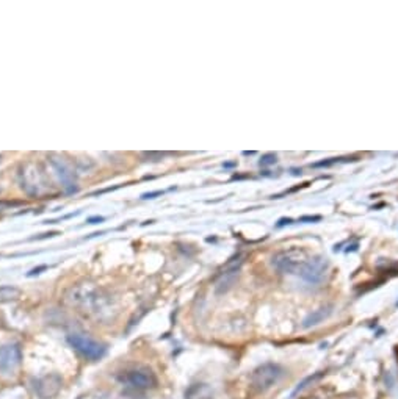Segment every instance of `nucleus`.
<instances>
[{
    "label": "nucleus",
    "instance_id": "f257e3e1",
    "mask_svg": "<svg viewBox=\"0 0 398 399\" xmlns=\"http://www.w3.org/2000/svg\"><path fill=\"white\" fill-rule=\"evenodd\" d=\"M65 300L82 317L92 319L97 324L113 323L120 315V305H118L116 298L93 282L85 281L73 285L66 291Z\"/></svg>",
    "mask_w": 398,
    "mask_h": 399
},
{
    "label": "nucleus",
    "instance_id": "f03ea898",
    "mask_svg": "<svg viewBox=\"0 0 398 399\" xmlns=\"http://www.w3.org/2000/svg\"><path fill=\"white\" fill-rule=\"evenodd\" d=\"M18 177L20 188L29 198H43L52 190L51 180H49L46 171L35 162H25L20 165Z\"/></svg>",
    "mask_w": 398,
    "mask_h": 399
},
{
    "label": "nucleus",
    "instance_id": "7ed1b4c3",
    "mask_svg": "<svg viewBox=\"0 0 398 399\" xmlns=\"http://www.w3.org/2000/svg\"><path fill=\"white\" fill-rule=\"evenodd\" d=\"M118 381L125 385L130 391H149L157 387V377L152 369L146 367H134L121 371L116 376Z\"/></svg>",
    "mask_w": 398,
    "mask_h": 399
},
{
    "label": "nucleus",
    "instance_id": "20e7f679",
    "mask_svg": "<svg viewBox=\"0 0 398 399\" xmlns=\"http://www.w3.org/2000/svg\"><path fill=\"white\" fill-rule=\"evenodd\" d=\"M309 255L307 252L303 249H287V251H281L271 258V265L275 268L282 272V274H297L299 276V272L304 268V265L309 260Z\"/></svg>",
    "mask_w": 398,
    "mask_h": 399
},
{
    "label": "nucleus",
    "instance_id": "39448f33",
    "mask_svg": "<svg viewBox=\"0 0 398 399\" xmlns=\"http://www.w3.org/2000/svg\"><path fill=\"white\" fill-rule=\"evenodd\" d=\"M24 353L19 343H5L0 346V377L10 379L18 374L23 367Z\"/></svg>",
    "mask_w": 398,
    "mask_h": 399
},
{
    "label": "nucleus",
    "instance_id": "423d86ee",
    "mask_svg": "<svg viewBox=\"0 0 398 399\" xmlns=\"http://www.w3.org/2000/svg\"><path fill=\"white\" fill-rule=\"evenodd\" d=\"M68 343L82 357H85L87 360H92V362L101 360L107 353V346L104 345V343L88 337V335L85 334H69Z\"/></svg>",
    "mask_w": 398,
    "mask_h": 399
},
{
    "label": "nucleus",
    "instance_id": "0eeeda50",
    "mask_svg": "<svg viewBox=\"0 0 398 399\" xmlns=\"http://www.w3.org/2000/svg\"><path fill=\"white\" fill-rule=\"evenodd\" d=\"M284 374V369L278 365V363H263L259 368H256L251 374V387H253L257 393H263V391L270 390L273 385H276Z\"/></svg>",
    "mask_w": 398,
    "mask_h": 399
},
{
    "label": "nucleus",
    "instance_id": "6e6552de",
    "mask_svg": "<svg viewBox=\"0 0 398 399\" xmlns=\"http://www.w3.org/2000/svg\"><path fill=\"white\" fill-rule=\"evenodd\" d=\"M49 163H51L52 170L57 174L60 184L66 194H74L79 191V185H77V174L73 170V166L65 158L60 156H51L49 157Z\"/></svg>",
    "mask_w": 398,
    "mask_h": 399
},
{
    "label": "nucleus",
    "instance_id": "1a4fd4ad",
    "mask_svg": "<svg viewBox=\"0 0 398 399\" xmlns=\"http://www.w3.org/2000/svg\"><path fill=\"white\" fill-rule=\"evenodd\" d=\"M63 388V377L58 373H49L32 381L33 395L38 399H54Z\"/></svg>",
    "mask_w": 398,
    "mask_h": 399
},
{
    "label": "nucleus",
    "instance_id": "9d476101",
    "mask_svg": "<svg viewBox=\"0 0 398 399\" xmlns=\"http://www.w3.org/2000/svg\"><path fill=\"white\" fill-rule=\"evenodd\" d=\"M328 258L325 257H311L307 263L304 265V268L299 272V277L303 279V281L309 282V284H320L325 279L326 272H328Z\"/></svg>",
    "mask_w": 398,
    "mask_h": 399
},
{
    "label": "nucleus",
    "instance_id": "9b49d317",
    "mask_svg": "<svg viewBox=\"0 0 398 399\" xmlns=\"http://www.w3.org/2000/svg\"><path fill=\"white\" fill-rule=\"evenodd\" d=\"M240 265H242V260L239 263H235V265H229V268L221 272L218 281H216V291L225 293L230 289V286H232L235 277L239 276Z\"/></svg>",
    "mask_w": 398,
    "mask_h": 399
},
{
    "label": "nucleus",
    "instance_id": "f8f14e48",
    "mask_svg": "<svg viewBox=\"0 0 398 399\" xmlns=\"http://www.w3.org/2000/svg\"><path fill=\"white\" fill-rule=\"evenodd\" d=\"M0 399H29V391L20 385H10L0 388Z\"/></svg>",
    "mask_w": 398,
    "mask_h": 399
},
{
    "label": "nucleus",
    "instance_id": "ddd939ff",
    "mask_svg": "<svg viewBox=\"0 0 398 399\" xmlns=\"http://www.w3.org/2000/svg\"><path fill=\"white\" fill-rule=\"evenodd\" d=\"M331 312H332V307H322V309L312 312V313L309 315V317H307V318L304 319V324H303V326H304L306 329H307V327H312V326H317V324L322 323L323 319H326L328 317H330Z\"/></svg>",
    "mask_w": 398,
    "mask_h": 399
},
{
    "label": "nucleus",
    "instance_id": "4468645a",
    "mask_svg": "<svg viewBox=\"0 0 398 399\" xmlns=\"http://www.w3.org/2000/svg\"><path fill=\"white\" fill-rule=\"evenodd\" d=\"M20 298V290L13 285H0V304L11 303Z\"/></svg>",
    "mask_w": 398,
    "mask_h": 399
},
{
    "label": "nucleus",
    "instance_id": "2eb2a0df",
    "mask_svg": "<svg viewBox=\"0 0 398 399\" xmlns=\"http://www.w3.org/2000/svg\"><path fill=\"white\" fill-rule=\"evenodd\" d=\"M77 399H115V396L106 390H89L79 395Z\"/></svg>",
    "mask_w": 398,
    "mask_h": 399
},
{
    "label": "nucleus",
    "instance_id": "dca6fc26",
    "mask_svg": "<svg viewBox=\"0 0 398 399\" xmlns=\"http://www.w3.org/2000/svg\"><path fill=\"white\" fill-rule=\"evenodd\" d=\"M276 163V156L275 153H267V156H263L262 160L259 162L261 166H268V165H275Z\"/></svg>",
    "mask_w": 398,
    "mask_h": 399
},
{
    "label": "nucleus",
    "instance_id": "f3484780",
    "mask_svg": "<svg viewBox=\"0 0 398 399\" xmlns=\"http://www.w3.org/2000/svg\"><path fill=\"white\" fill-rule=\"evenodd\" d=\"M320 220H322L320 216H303L299 221H320Z\"/></svg>",
    "mask_w": 398,
    "mask_h": 399
},
{
    "label": "nucleus",
    "instance_id": "a211bd4d",
    "mask_svg": "<svg viewBox=\"0 0 398 399\" xmlns=\"http://www.w3.org/2000/svg\"><path fill=\"white\" fill-rule=\"evenodd\" d=\"M162 191H156V193H148V194H143V199H152L154 196H160Z\"/></svg>",
    "mask_w": 398,
    "mask_h": 399
},
{
    "label": "nucleus",
    "instance_id": "6ab92c4d",
    "mask_svg": "<svg viewBox=\"0 0 398 399\" xmlns=\"http://www.w3.org/2000/svg\"><path fill=\"white\" fill-rule=\"evenodd\" d=\"M101 221H104L102 216H94V218H89V220H88L89 224H97V222H101Z\"/></svg>",
    "mask_w": 398,
    "mask_h": 399
}]
</instances>
